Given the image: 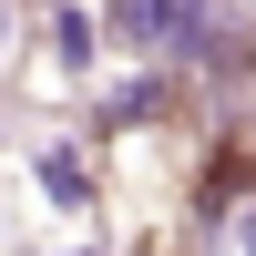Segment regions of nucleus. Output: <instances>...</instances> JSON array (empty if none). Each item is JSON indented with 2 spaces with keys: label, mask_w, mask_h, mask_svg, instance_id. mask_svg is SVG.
I'll list each match as a JSON object with an SVG mask.
<instances>
[{
  "label": "nucleus",
  "mask_w": 256,
  "mask_h": 256,
  "mask_svg": "<svg viewBox=\"0 0 256 256\" xmlns=\"http://www.w3.org/2000/svg\"><path fill=\"white\" fill-rule=\"evenodd\" d=\"M102 20L134 52H184V62L216 52V0H102Z\"/></svg>",
  "instance_id": "f257e3e1"
},
{
  "label": "nucleus",
  "mask_w": 256,
  "mask_h": 256,
  "mask_svg": "<svg viewBox=\"0 0 256 256\" xmlns=\"http://www.w3.org/2000/svg\"><path fill=\"white\" fill-rule=\"evenodd\" d=\"M41 184H52L62 205H82V195H92V174H82V154H72V144H52V154H41Z\"/></svg>",
  "instance_id": "f03ea898"
},
{
  "label": "nucleus",
  "mask_w": 256,
  "mask_h": 256,
  "mask_svg": "<svg viewBox=\"0 0 256 256\" xmlns=\"http://www.w3.org/2000/svg\"><path fill=\"white\" fill-rule=\"evenodd\" d=\"M164 102H174V92H164V82H123V92L102 102V113H113V123H154Z\"/></svg>",
  "instance_id": "7ed1b4c3"
},
{
  "label": "nucleus",
  "mask_w": 256,
  "mask_h": 256,
  "mask_svg": "<svg viewBox=\"0 0 256 256\" xmlns=\"http://www.w3.org/2000/svg\"><path fill=\"white\" fill-rule=\"evenodd\" d=\"M52 20H62V31H52V52L82 72V62H92V10H52Z\"/></svg>",
  "instance_id": "20e7f679"
},
{
  "label": "nucleus",
  "mask_w": 256,
  "mask_h": 256,
  "mask_svg": "<svg viewBox=\"0 0 256 256\" xmlns=\"http://www.w3.org/2000/svg\"><path fill=\"white\" fill-rule=\"evenodd\" d=\"M226 256H256V205H236V216H226Z\"/></svg>",
  "instance_id": "39448f33"
},
{
  "label": "nucleus",
  "mask_w": 256,
  "mask_h": 256,
  "mask_svg": "<svg viewBox=\"0 0 256 256\" xmlns=\"http://www.w3.org/2000/svg\"><path fill=\"white\" fill-rule=\"evenodd\" d=\"M0 41H10V10H0Z\"/></svg>",
  "instance_id": "423d86ee"
},
{
  "label": "nucleus",
  "mask_w": 256,
  "mask_h": 256,
  "mask_svg": "<svg viewBox=\"0 0 256 256\" xmlns=\"http://www.w3.org/2000/svg\"><path fill=\"white\" fill-rule=\"evenodd\" d=\"M246 10H256V0H246Z\"/></svg>",
  "instance_id": "0eeeda50"
}]
</instances>
